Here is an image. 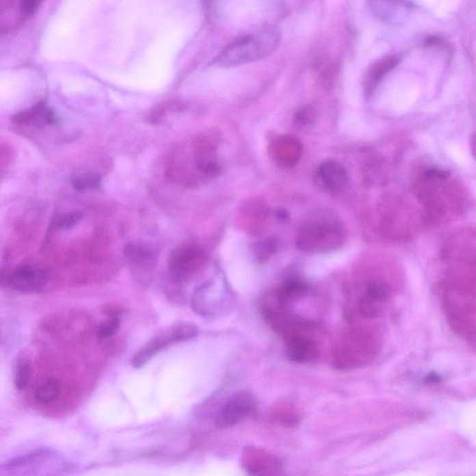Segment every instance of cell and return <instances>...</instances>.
<instances>
[{"label": "cell", "mask_w": 476, "mask_h": 476, "mask_svg": "<svg viewBox=\"0 0 476 476\" xmlns=\"http://www.w3.org/2000/svg\"><path fill=\"white\" fill-rule=\"evenodd\" d=\"M194 159L195 167L202 175L206 177H216L221 174L217 150L213 144L206 139H199L194 144Z\"/></svg>", "instance_id": "obj_9"}, {"label": "cell", "mask_w": 476, "mask_h": 476, "mask_svg": "<svg viewBox=\"0 0 476 476\" xmlns=\"http://www.w3.org/2000/svg\"><path fill=\"white\" fill-rule=\"evenodd\" d=\"M371 12L387 25H401L407 20L411 9L410 0H367Z\"/></svg>", "instance_id": "obj_8"}, {"label": "cell", "mask_w": 476, "mask_h": 476, "mask_svg": "<svg viewBox=\"0 0 476 476\" xmlns=\"http://www.w3.org/2000/svg\"><path fill=\"white\" fill-rule=\"evenodd\" d=\"M205 260V253L200 248L195 246H183L176 250L170 259V276L176 283H185L203 267Z\"/></svg>", "instance_id": "obj_5"}, {"label": "cell", "mask_w": 476, "mask_h": 476, "mask_svg": "<svg viewBox=\"0 0 476 476\" xmlns=\"http://www.w3.org/2000/svg\"><path fill=\"white\" fill-rule=\"evenodd\" d=\"M286 339L287 356L296 363H308L318 356V348L314 341L304 335L289 336Z\"/></svg>", "instance_id": "obj_10"}, {"label": "cell", "mask_w": 476, "mask_h": 476, "mask_svg": "<svg viewBox=\"0 0 476 476\" xmlns=\"http://www.w3.org/2000/svg\"><path fill=\"white\" fill-rule=\"evenodd\" d=\"M125 253L129 261L134 265H149L153 260V252L144 245L135 244V243L129 244L126 248Z\"/></svg>", "instance_id": "obj_16"}, {"label": "cell", "mask_w": 476, "mask_h": 476, "mask_svg": "<svg viewBox=\"0 0 476 476\" xmlns=\"http://www.w3.org/2000/svg\"><path fill=\"white\" fill-rule=\"evenodd\" d=\"M198 328L192 323L183 322L165 328L160 331L159 334L150 339L146 343H144L139 351L134 354L131 364L136 369L144 367L150 360L164 351V349L170 347L173 344L185 343L193 340L198 336Z\"/></svg>", "instance_id": "obj_3"}, {"label": "cell", "mask_w": 476, "mask_h": 476, "mask_svg": "<svg viewBox=\"0 0 476 476\" xmlns=\"http://www.w3.org/2000/svg\"><path fill=\"white\" fill-rule=\"evenodd\" d=\"M61 394V385L53 378H46L40 382L35 389L36 401L41 405H49L58 399Z\"/></svg>", "instance_id": "obj_15"}, {"label": "cell", "mask_w": 476, "mask_h": 476, "mask_svg": "<svg viewBox=\"0 0 476 476\" xmlns=\"http://www.w3.org/2000/svg\"><path fill=\"white\" fill-rule=\"evenodd\" d=\"M280 40V34L273 28L248 34L229 44L216 57L214 64L220 67H237L254 63L275 53Z\"/></svg>", "instance_id": "obj_2"}, {"label": "cell", "mask_w": 476, "mask_h": 476, "mask_svg": "<svg viewBox=\"0 0 476 476\" xmlns=\"http://www.w3.org/2000/svg\"><path fill=\"white\" fill-rule=\"evenodd\" d=\"M398 63H399V59L397 56L388 55L378 60L376 63L372 64L367 71L364 81L365 92L367 94H371L382 79L397 67Z\"/></svg>", "instance_id": "obj_13"}, {"label": "cell", "mask_w": 476, "mask_h": 476, "mask_svg": "<svg viewBox=\"0 0 476 476\" xmlns=\"http://www.w3.org/2000/svg\"><path fill=\"white\" fill-rule=\"evenodd\" d=\"M244 465L248 473L254 475L274 473L280 468V462L275 457L252 449L246 454Z\"/></svg>", "instance_id": "obj_14"}, {"label": "cell", "mask_w": 476, "mask_h": 476, "mask_svg": "<svg viewBox=\"0 0 476 476\" xmlns=\"http://www.w3.org/2000/svg\"><path fill=\"white\" fill-rule=\"evenodd\" d=\"M48 275L35 265H20L0 272V285L18 291H38L45 286Z\"/></svg>", "instance_id": "obj_6"}, {"label": "cell", "mask_w": 476, "mask_h": 476, "mask_svg": "<svg viewBox=\"0 0 476 476\" xmlns=\"http://www.w3.org/2000/svg\"><path fill=\"white\" fill-rule=\"evenodd\" d=\"M40 0H23L22 5V10L23 14L29 15L32 14L40 4Z\"/></svg>", "instance_id": "obj_21"}, {"label": "cell", "mask_w": 476, "mask_h": 476, "mask_svg": "<svg viewBox=\"0 0 476 476\" xmlns=\"http://www.w3.org/2000/svg\"><path fill=\"white\" fill-rule=\"evenodd\" d=\"M33 376V367L29 360H22L15 372L14 384L17 389L23 390L30 384Z\"/></svg>", "instance_id": "obj_17"}, {"label": "cell", "mask_w": 476, "mask_h": 476, "mask_svg": "<svg viewBox=\"0 0 476 476\" xmlns=\"http://www.w3.org/2000/svg\"><path fill=\"white\" fill-rule=\"evenodd\" d=\"M120 328V318L118 314L111 315V317L98 328L97 336L101 340L113 337Z\"/></svg>", "instance_id": "obj_19"}, {"label": "cell", "mask_w": 476, "mask_h": 476, "mask_svg": "<svg viewBox=\"0 0 476 476\" xmlns=\"http://www.w3.org/2000/svg\"><path fill=\"white\" fill-rule=\"evenodd\" d=\"M83 214L79 211H72L60 216L57 220V227L61 230L72 228L82 219Z\"/></svg>", "instance_id": "obj_20"}, {"label": "cell", "mask_w": 476, "mask_h": 476, "mask_svg": "<svg viewBox=\"0 0 476 476\" xmlns=\"http://www.w3.org/2000/svg\"><path fill=\"white\" fill-rule=\"evenodd\" d=\"M256 408L254 395L248 391H240L233 395L220 411L218 424L222 427H233L241 423Z\"/></svg>", "instance_id": "obj_7"}, {"label": "cell", "mask_w": 476, "mask_h": 476, "mask_svg": "<svg viewBox=\"0 0 476 476\" xmlns=\"http://www.w3.org/2000/svg\"><path fill=\"white\" fill-rule=\"evenodd\" d=\"M440 380H441V377H440L438 374L434 373V372H431V373L425 378V382H428V384H434V382H439Z\"/></svg>", "instance_id": "obj_22"}, {"label": "cell", "mask_w": 476, "mask_h": 476, "mask_svg": "<svg viewBox=\"0 0 476 476\" xmlns=\"http://www.w3.org/2000/svg\"><path fill=\"white\" fill-rule=\"evenodd\" d=\"M345 230L335 213L319 211L304 221L297 233L296 244L304 252H333L343 246Z\"/></svg>", "instance_id": "obj_1"}, {"label": "cell", "mask_w": 476, "mask_h": 476, "mask_svg": "<svg viewBox=\"0 0 476 476\" xmlns=\"http://www.w3.org/2000/svg\"><path fill=\"white\" fill-rule=\"evenodd\" d=\"M12 121L19 125H53L58 119L55 113L47 107L45 103L40 102L30 109L22 111L12 116Z\"/></svg>", "instance_id": "obj_12"}, {"label": "cell", "mask_w": 476, "mask_h": 476, "mask_svg": "<svg viewBox=\"0 0 476 476\" xmlns=\"http://www.w3.org/2000/svg\"><path fill=\"white\" fill-rule=\"evenodd\" d=\"M318 176L323 185L332 192L343 190L348 183L347 172L343 165L334 160L323 162L318 169Z\"/></svg>", "instance_id": "obj_11"}, {"label": "cell", "mask_w": 476, "mask_h": 476, "mask_svg": "<svg viewBox=\"0 0 476 476\" xmlns=\"http://www.w3.org/2000/svg\"><path fill=\"white\" fill-rule=\"evenodd\" d=\"M191 304L196 314L207 319L221 317L235 306L231 292L225 288H218L212 282L196 289Z\"/></svg>", "instance_id": "obj_4"}, {"label": "cell", "mask_w": 476, "mask_h": 476, "mask_svg": "<svg viewBox=\"0 0 476 476\" xmlns=\"http://www.w3.org/2000/svg\"><path fill=\"white\" fill-rule=\"evenodd\" d=\"M100 185L101 178L96 174H93V173H85V174L76 176V177L72 178V185H73L74 189L79 191V192L86 191L88 189L99 188Z\"/></svg>", "instance_id": "obj_18"}]
</instances>
